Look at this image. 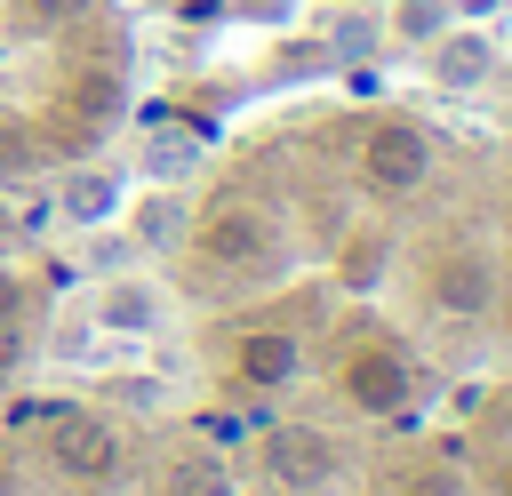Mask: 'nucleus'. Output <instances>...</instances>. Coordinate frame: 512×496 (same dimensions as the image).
I'll return each mask as SVG.
<instances>
[{
  "mask_svg": "<svg viewBox=\"0 0 512 496\" xmlns=\"http://www.w3.org/2000/svg\"><path fill=\"white\" fill-rule=\"evenodd\" d=\"M152 496H240V488H232V464L216 448H168L152 472Z\"/></svg>",
  "mask_w": 512,
  "mask_h": 496,
  "instance_id": "9b49d317",
  "label": "nucleus"
},
{
  "mask_svg": "<svg viewBox=\"0 0 512 496\" xmlns=\"http://www.w3.org/2000/svg\"><path fill=\"white\" fill-rule=\"evenodd\" d=\"M184 240H192L200 264H216V272H256V264L280 256V224H272L256 200H216Z\"/></svg>",
  "mask_w": 512,
  "mask_h": 496,
  "instance_id": "f257e3e1",
  "label": "nucleus"
},
{
  "mask_svg": "<svg viewBox=\"0 0 512 496\" xmlns=\"http://www.w3.org/2000/svg\"><path fill=\"white\" fill-rule=\"evenodd\" d=\"M88 312H96V328L104 336H160L168 328V288L152 280V272H112V280H96V296H88Z\"/></svg>",
  "mask_w": 512,
  "mask_h": 496,
  "instance_id": "0eeeda50",
  "label": "nucleus"
},
{
  "mask_svg": "<svg viewBox=\"0 0 512 496\" xmlns=\"http://www.w3.org/2000/svg\"><path fill=\"white\" fill-rule=\"evenodd\" d=\"M496 296H504V280H496V256L488 248H440L432 272H424V304L440 320H488Z\"/></svg>",
  "mask_w": 512,
  "mask_h": 496,
  "instance_id": "7ed1b4c3",
  "label": "nucleus"
},
{
  "mask_svg": "<svg viewBox=\"0 0 512 496\" xmlns=\"http://www.w3.org/2000/svg\"><path fill=\"white\" fill-rule=\"evenodd\" d=\"M344 392H352V408H368V416H400L408 408V392H416V376H408V360L400 352H360L352 368H344Z\"/></svg>",
  "mask_w": 512,
  "mask_h": 496,
  "instance_id": "1a4fd4ad",
  "label": "nucleus"
},
{
  "mask_svg": "<svg viewBox=\"0 0 512 496\" xmlns=\"http://www.w3.org/2000/svg\"><path fill=\"white\" fill-rule=\"evenodd\" d=\"M120 200H128V184H120L112 168H72V176H64V192H56V216H64V224H80V232H96V224H112V216H120Z\"/></svg>",
  "mask_w": 512,
  "mask_h": 496,
  "instance_id": "f8f14e48",
  "label": "nucleus"
},
{
  "mask_svg": "<svg viewBox=\"0 0 512 496\" xmlns=\"http://www.w3.org/2000/svg\"><path fill=\"white\" fill-rule=\"evenodd\" d=\"M368 272H376V232H360V240H352V256H344V280H352V288H360Z\"/></svg>",
  "mask_w": 512,
  "mask_h": 496,
  "instance_id": "6ab92c4d",
  "label": "nucleus"
},
{
  "mask_svg": "<svg viewBox=\"0 0 512 496\" xmlns=\"http://www.w3.org/2000/svg\"><path fill=\"white\" fill-rule=\"evenodd\" d=\"M456 16H488V8H504V0H448Z\"/></svg>",
  "mask_w": 512,
  "mask_h": 496,
  "instance_id": "4be33fe9",
  "label": "nucleus"
},
{
  "mask_svg": "<svg viewBox=\"0 0 512 496\" xmlns=\"http://www.w3.org/2000/svg\"><path fill=\"white\" fill-rule=\"evenodd\" d=\"M120 216H128V232H136V248H176L184 232H192V208L160 184V192H144V200H120Z\"/></svg>",
  "mask_w": 512,
  "mask_h": 496,
  "instance_id": "ddd939ff",
  "label": "nucleus"
},
{
  "mask_svg": "<svg viewBox=\"0 0 512 496\" xmlns=\"http://www.w3.org/2000/svg\"><path fill=\"white\" fill-rule=\"evenodd\" d=\"M336 472H344V456H336V440H328L320 424H272V432H264V480H272V488H288V496H328Z\"/></svg>",
  "mask_w": 512,
  "mask_h": 496,
  "instance_id": "20e7f679",
  "label": "nucleus"
},
{
  "mask_svg": "<svg viewBox=\"0 0 512 496\" xmlns=\"http://www.w3.org/2000/svg\"><path fill=\"white\" fill-rule=\"evenodd\" d=\"M48 464H56L64 480H112V472H120V432H112V416H96V408H56V416H48Z\"/></svg>",
  "mask_w": 512,
  "mask_h": 496,
  "instance_id": "423d86ee",
  "label": "nucleus"
},
{
  "mask_svg": "<svg viewBox=\"0 0 512 496\" xmlns=\"http://www.w3.org/2000/svg\"><path fill=\"white\" fill-rule=\"evenodd\" d=\"M40 160H48V144L16 120V112H0V184H24V176H40Z\"/></svg>",
  "mask_w": 512,
  "mask_h": 496,
  "instance_id": "2eb2a0df",
  "label": "nucleus"
},
{
  "mask_svg": "<svg viewBox=\"0 0 512 496\" xmlns=\"http://www.w3.org/2000/svg\"><path fill=\"white\" fill-rule=\"evenodd\" d=\"M120 120H128V72H112V64H72L64 88H56V136L88 144V136H104V128H120Z\"/></svg>",
  "mask_w": 512,
  "mask_h": 496,
  "instance_id": "39448f33",
  "label": "nucleus"
},
{
  "mask_svg": "<svg viewBox=\"0 0 512 496\" xmlns=\"http://www.w3.org/2000/svg\"><path fill=\"white\" fill-rule=\"evenodd\" d=\"M232 376H240L248 392L296 384V376H304V336H296V328H248V336L232 344Z\"/></svg>",
  "mask_w": 512,
  "mask_h": 496,
  "instance_id": "6e6552de",
  "label": "nucleus"
},
{
  "mask_svg": "<svg viewBox=\"0 0 512 496\" xmlns=\"http://www.w3.org/2000/svg\"><path fill=\"white\" fill-rule=\"evenodd\" d=\"M0 496H16V472H8V464H0Z\"/></svg>",
  "mask_w": 512,
  "mask_h": 496,
  "instance_id": "5701e85b",
  "label": "nucleus"
},
{
  "mask_svg": "<svg viewBox=\"0 0 512 496\" xmlns=\"http://www.w3.org/2000/svg\"><path fill=\"white\" fill-rule=\"evenodd\" d=\"M408 496H472V472H456V464H416V472H408Z\"/></svg>",
  "mask_w": 512,
  "mask_h": 496,
  "instance_id": "a211bd4d",
  "label": "nucleus"
},
{
  "mask_svg": "<svg viewBox=\"0 0 512 496\" xmlns=\"http://www.w3.org/2000/svg\"><path fill=\"white\" fill-rule=\"evenodd\" d=\"M360 184H368L376 200L424 192V184H432V136H424L416 120H376V128L360 136Z\"/></svg>",
  "mask_w": 512,
  "mask_h": 496,
  "instance_id": "f03ea898",
  "label": "nucleus"
},
{
  "mask_svg": "<svg viewBox=\"0 0 512 496\" xmlns=\"http://www.w3.org/2000/svg\"><path fill=\"white\" fill-rule=\"evenodd\" d=\"M96 0H16V24L24 32H64V24H80Z\"/></svg>",
  "mask_w": 512,
  "mask_h": 496,
  "instance_id": "dca6fc26",
  "label": "nucleus"
},
{
  "mask_svg": "<svg viewBox=\"0 0 512 496\" xmlns=\"http://www.w3.org/2000/svg\"><path fill=\"white\" fill-rule=\"evenodd\" d=\"M472 496H512V456H496V464L472 480Z\"/></svg>",
  "mask_w": 512,
  "mask_h": 496,
  "instance_id": "aec40b11",
  "label": "nucleus"
},
{
  "mask_svg": "<svg viewBox=\"0 0 512 496\" xmlns=\"http://www.w3.org/2000/svg\"><path fill=\"white\" fill-rule=\"evenodd\" d=\"M376 24H384V40H400V48H432V40L456 24V8H448V0H392Z\"/></svg>",
  "mask_w": 512,
  "mask_h": 496,
  "instance_id": "4468645a",
  "label": "nucleus"
},
{
  "mask_svg": "<svg viewBox=\"0 0 512 496\" xmlns=\"http://www.w3.org/2000/svg\"><path fill=\"white\" fill-rule=\"evenodd\" d=\"M0 320H16V280L0 272Z\"/></svg>",
  "mask_w": 512,
  "mask_h": 496,
  "instance_id": "412c9836",
  "label": "nucleus"
},
{
  "mask_svg": "<svg viewBox=\"0 0 512 496\" xmlns=\"http://www.w3.org/2000/svg\"><path fill=\"white\" fill-rule=\"evenodd\" d=\"M376 40H384L376 16H336V24H328V48H336V56H368Z\"/></svg>",
  "mask_w": 512,
  "mask_h": 496,
  "instance_id": "f3484780",
  "label": "nucleus"
},
{
  "mask_svg": "<svg viewBox=\"0 0 512 496\" xmlns=\"http://www.w3.org/2000/svg\"><path fill=\"white\" fill-rule=\"evenodd\" d=\"M424 64H432L440 88H480V80L496 72V40H488L480 24H448V32L424 48Z\"/></svg>",
  "mask_w": 512,
  "mask_h": 496,
  "instance_id": "9d476101",
  "label": "nucleus"
}]
</instances>
